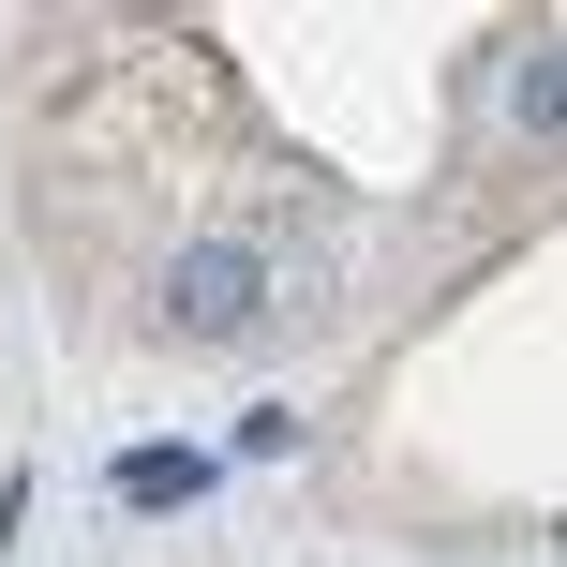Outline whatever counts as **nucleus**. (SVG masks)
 <instances>
[{"label": "nucleus", "instance_id": "f257e3e1", "mask_svg": "<svg viewBox=\"0 0 567 567\" xmlns=\"http://www.w3.org/2000/svg\"><path fill=\"white\" fill-rule=\"evenodd\" d=\"M284 313V269L255 255V239H179L165 284H150V329L165 343H255Z\"/></svg>", "mask_w": 567, "mask_h": 567}, {"label": "nucleus", "instance_id": "f03ea898", "mask_svg": "<svg viewBox=\"0 0 567 567\" xmlns=\"http://www.w3.org/2000/svg\"><path fill=\"white\" fill-rule=\"evenodd\" d=\"M209 493V449H120V508H195Z\"/></svg>", "mask_w": 567, "mask_h": 567}, {"label": "nucleus", "instance_id": "7ed1b4c3", "mask_svg": "<svg viewBox=\"0 0 567 567\" xmlns=\"http://www.w3.org/2000/svg\"><path fill=\"white\" fill-rule=\"evenodd\" d=\"M508 120H523V135H553V30H523V45H508Z\"/></svg>", "mask_w": 567, "mask_h": 567}]
</instances>
